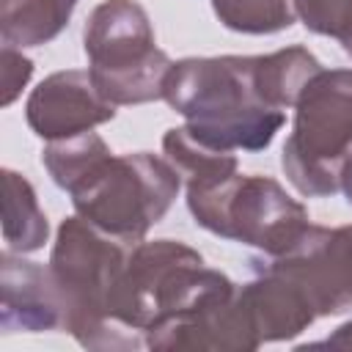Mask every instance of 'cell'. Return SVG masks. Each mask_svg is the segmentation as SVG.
Returning <instances> with one entry per match:
<instances>
[{"label": "cell", "instance_id": "cell-20", "mask_svg": "<svg viewBox=\"0 0 352 352\" xmlns=\"http://www.w3.org/2000/svg\"><path fill=\"white\" fill-rule=\"evenodd\" d=\"M311 346H333V349H352V319L338 324L324 341H316Z\"/></svg>", "mask_w": 352, "mask_h": 352}, {"label": "cell", "instance_id": "cell-22", "mask_svg": "<svg viewBox=\"0 0 352 352\" xmlns=\"http://www.w3.org/2000/svg\"><path fill=\"white\" fill-rule=\"evenodd\" d=\"M338 44H341V50H344V52H346V55H349V58H352V33H349V36H346V38H341V41H338Z\"/></svg>", "mask_w": 352, "mask_h": 352}, {"label": "cell", "instance_id": "cell-6", "mask_svg": "<svg viewBox=\"0 0 352 352\" xmlns=\"http://www.w3.org/2000/svg\"><path fill=\"white\" fill-rule=\"evenodd\" d=\"M352 151V69H319L297 96L280 165L305 198L341 190L338 170Z\"/></svg>", "mask_w": 352, "mask_h": 352}, {"label": "cell", "instance_id": "cell-18", "mask_svg": "<svg viewBox=\"0 0 352 352\" xmlns=\"http://www.w3.org/2000/svg\"><path fill=\"white\" fill-rule=\"evenodd\" d=\"M294 16L316 36L336 41L352 33V0H292Z\"/></svg>", "mask_w": 352, "mask_h": 352}, {"label": "cell", "instance_id": "cell-15", "mask_svg": "<svg viewBox=\"0 0 352 352\" xmlns=\"http://www.w3.org/2000/svg\"><path fill=\"white\" fill-rule=\"evenodd\" d=\"M162 151L168 162L179 170L182 182L187 187H201V184H214L220 179H228L236 173V157L234 151L209 146L198 135H192L184 126H173L162 135Z\"/></svg>", "mask_w": 352, "mask_h": 352}, {"label": "cell", "instance_id": "cell-12", "mask_svg": "<svg viewBox=\"0 0 352 352\" xmlns=\"http://www.w3.org/2000/svg\"><path fill=\"white\" fill-rule=\"evenodd\" d=\"M322 69L314 52L305 47H283L270 55H253V85L256 94L275 110H286L297 104L305 82Z\"/></svg>", "mask_w": 352, "mask_h": 352}, {"label": "cell", "instance_id": "cell-1", "mask_svg": "<svg viewBox=\"0 0 352 352\" xmlns=\"http://www.w3.org/2000/svg\"><path fill=\"white\" fill-rule=\"evenodd\" d=\"M234 294L236 283L206 267L190 245L176 239L138 242L113 289L110 316L124 330L151 341Z\"/></svg>", "mask_w": 352, "mask_h": 352}, {"label": "cell", "instance_id": "cell-11", "mask_svg": "<svg viewBox=\"0 0 352 352\" xmlns=\"http://www.w3.org/2000/svg\"><path fill=\"white\" fill-rule=\"evenodd\" d=\"M256 278L236 289V300L245 311V319L258 344L289 341L308 330L316 319V311L305 294L280 272L253 267Z\"/></svg>", "mask_w": 352, "mask_h": 352}, {"label": "cell", "instance_id": "cell-10", "mask_svg": "<svg viewBox=\"0 0 352 352\" xmlns=\"http://www.w3.org/2000/svg\"><path fill=\"white\" fill-rule=\"evenodd\" d=\"M0 294L3 330L44 333L63 327V300L50 267L25 261L22 253L6 250L0 256Z\"/></svg>", "mask_w": 352, "mask_h": 352}, {"label": "cell", "instance_id": "cell-2", "mask_svg": "<svg viewBox=\"0 0 352 352\" xmlns=\"http://www.w3.org/2000/svg\"><path fill=\"white\" fill-rule=\"evenodd\" d=\"M162 99L192 135L226 151H261L286 121L256 94L253 55L182 58L165 77Z\"/></svg>", "mask_w": 352, "mask_h": 352}, {"label": "cell", "instance_id": "cell-4", "mask_svg": "<svg viewBox=\"0 0 352 352\" xmlns=\"http://www.w3.org/2000/svg\"><path fill=\"white\" fill-rule=\"evenodd\" d=\"M182 187L179 170L168 157L151 151L107 154L72 190V204L80 217L121 242H143L157 226Z\"/></svg>", "mask_w": 352, "mask_h": 352}, {"label": "cell", "instance_id": "cell-17", "mask_svg": "<svg viewBox=\"0 0 352 352\" xmlns=\"http://www.w3.org/2000/svg\"><path fill=\"white\" fill-rule=\"evenodd\" d=\"M214 16L234 33L270 36L294 25L292 0H212Z\"/></svg>", "mask_w": 352, "mask_h": 352}, {"label": "cell", "instance_id": "cell-7", "mask_svg": "<svg viewBox=\"0 0 352 352\" xmlns=\"http://www.w3.org/2000/svg\"><path fill=\"white\" fill-rule=\"evenodd\" d=\"M187 209L201 228L258 248L264 256L286 253L311 226L308 209L272 176L258 173L187 187Z\"/></svg>", "mask_w": 352, "mask_h": 352}, {"label": "cell", "instance_id": "cell-19", "mask_svg": "<svg viewBox=\"0 0 352 352\" xmlns=\"http://www.w3.org/2000/svg\"><path fill=\"white\" fill-rule=\"evenodd\" d=\"M0 66H3V99L0 102H3V107H8L22 94V88L30 82V77H33V60L28 55H22L19 47L3 44Z\"/></svg>", "mask_w": 352, "mask_h": 352}, {"label": "cell", "instance_id": "cell-3", "mask_svg": "<svg viewBox=\"0 0 352 352\" xmlns=\"http://www.w3.org/2000/svg\"><path fill=\"white\" fill-rule=\"evenodd\" d=\"M121 239L104 234L80 214L58 226L50 272L63 300V330L85 349H140L146 341L110 316L113 289L126 264Z\"/></svg>", "mask_w": 352, "mask_h": 352}, {"label": "cell", "instance_id": "cell-21", "mask_svg": "<svg viewBox=\"0 0 352 352\" xmlns=\"http://www.w3.org/2000/svg\"><path fill=\"white\" fill-rule=\"evenodd\" d=\"M338 184H341V192L346 195V201H349V206H352V151H349V154H346V160L341 162Z\"/></svg>", "mask_w": 352, "mask_h": 352}, {"label": "cell", "instance_id": "cell-13", "mask_svg": "<svg viewBox=\"0 0 352 352\" xmlns=\"http://www.w3.org/2000/svg\"><path fill=\"white\" fill-rule=\"evenodd\" d=\"M77 0H0V38L11 47L50 44L72 19Z\"/></svg>", "mask_w": 352, "mask_h": 352}, {"label": "cell", "instance_id": "cell-14", "mask_svg": "<svg viewBox=\"0 0 352 352\" xmlns=\"http://www.w3.org/2000/svg\"><path fill=\"white\" fill-rule=\"evenodd\" d=\"M50 236L47 214L38 206L33 184L6 168L3 170V239L11 253H33L41 250Z\"/></svg>", "mask_w": 352, "mask_h": 352}, {"label": "cell", "instance_id": "cell-8", "mask_svg": "<svg viewBox=\"0 0 352 352\" xmlns=\"http://www.w3.org/2000/svg\"><path fill=\"white\" fill-rule=\"evenodd\" d=\"M253 267L280 272L311 302L316 316L352 308V226H308L305 234L280 256L253 258Z\"/></svg>", "mask_w": 352, "mask_h": 352}, {"label": "cell", "instance_id": "cell-5", "mask_svg": "<svg viewBox=\"0 0 352 352\" xmlns=\"http://www.w3.org/2000/svg\"><path fill=\"white\" fill-rule=\"evenodd\" d=\"M82 50L96 88L116 107L162 99L173 60L157 47L151 19L140 3L102 0L85 19Z\"/></svg>", "mask_w": 352, "mask_h": 352}, {"label": "cell", "instance_id": "cell-16", "mask_svg": "<svg viewBox=\"0 0 352 352\" xmlns=\"http://www.w3.org/2000/svg\"><path fill=\"white\" fill-rule=\"evenodd\" d=\"M107 154H113L107 148V143L94 132H80L72 138H60V140H47L44 151H41V162L50 170L52 182L60 190H72L96 162H102Z\"/></svg>", "mask_w": 352, "mask_h": 352}, {"label": "cell", "instance_id": "cell-9", "mask_svg": "<svg viewBox=\"0 0 352 352\" xmlns=\"http://www.w3.org/2000/svg\"><path fill=\"white\" fill-rule=\"evenodd\" d=\"M25 118L38 138L60 140L113 121L116 104L102 96L88 69H63L52 72L30 91Z\"/></svg>", "mask_w": 352, "mask_h": 352}]
</instances>
